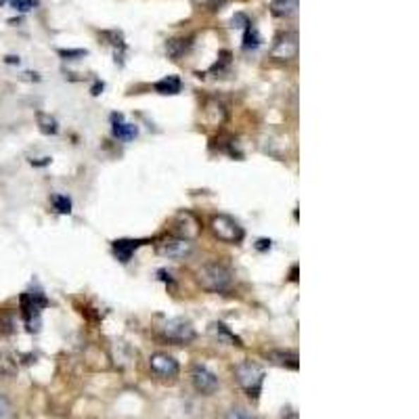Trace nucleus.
<instances>
[{
  "instance_id": "f257e3e1",
  "label": "nucleus",
  "mask_w": 419,
  "mask_h": 419,
  "mask_svg": "<svg viewBox=\"0 0 419 419\" xmlns=\"http://www.w3.org/2000/svg\"><path fill=\"white\" fill-rule=\"evenodd\" d=\"M197 283L210 294H227L233 288V271L229 264L212 260L197 271Z\"/></svg>"
},
{
  "instance_id": "f03ea898",
  "label": "nucleus",
  "mask_w": 419,
  "mask_h": 419,
  "mask_svg": "<svg viewBox=\"0 0 419 419\" xmlns=\"http://www.w3.org/2000/svg\"><path fill=\"white\" fill-rule=\"evenodd\" d=\"M235 379L252 401H258V396L262 392V384H264V369L258 362H254V360L237 362L235 365Z\"/></svg>"
},
{
  "instance_id": "7ed1b4c3",
  "label": "nucleus",
  "mask_w": 419,
  "mask_h": 419,
  "mask_svg": "<svg viewBox=\"0 0 419 419\" xmlns=\"http://www.w3.org/2000/svg\"><path fill=\"white\" fill-rule=\"evenodd\" d=\"M212 233L225 243H240L245 237V231L240 223L229 214H216L210 223Z\"/></svg>"
},
{
  "instance_id": "20e7f679",
  "label": "nucleus",
  "mask_w": 419,
  "mask_h": 419,
  "mask_svg": "<svg viewBox=\"0 0 419 419\" xmlns=\"http://www.w3.org/2000/svg\"><path fill=\"white\" fill-rule=\"evenodd\" d=\"M49 302L42 296V292H25L21 296V310H23V319L30 331H38V321H40V312Z\"/></svg>"
},
{
  "instance_id": "39448f33",
  "label": "nucleus",
  "mask_w": 419,
  "mask_h": 419,
  "mask_svg": "<svg viewBox=\"0 0 419 419\" xmlns=\"http://www.w3.org/2000/svg\"><path fill=\"white\" fill-rule=\"evenodd\" d=\"M162 336L168 340V342H175V344H191L195 340V327L191 325V321L187 319H168L162 327Z\"/></svg>"
},
{
  "instance_id": "423d86ee",
  "label": "nucleus",
  "mask_w": 419,
  "mask_h": 419,
  "mask_svg": "<svg viewBox=\"0 0 419 419\" xmlns=\"http://www.w3.org/2000/svg\"><path fill=\"white\" fill-rule=\"evenodd\" d=\"M298 34L294 30H285L277 34L273 49H271V59L275 61H292L298 57Z\"/></svg>"
},
{
  "instance_id": "0eeeda50",
  "label": "nucleus",
  "mask_w": 419,
  "mask_h": 419,
  "mask_svg": "<svg viewBox=\"0 0 419 419\" xmlns=\"http://www.w3.org/2000/svg\"><path fill=\"white\" fill-rule=\"evenodd\" d=\"M158 254L168 260H184L193 254V241L187 237H166L158 243Z\"/></svg>"
},
{
  "instance_id": "6e6552de",
  "label": "nucleus",
  "mask_w": 419,
  "mask_h": 419,
  "mask_svg": "<svg viewBox=\"0 0 419 419\" xmlns=\"http://www.w3.org/2000/svg\"><path fill=\"white\" fill-rule=\"evenodd\" d=\"M191 382H193V388H195L199 394H203V396H210V394H214V392L220 388V382H218L216 373L210 371V369L203 367V365L193 367V371H191Z\"/></svg>"
},
{
  "instance_id": "1a4fd4ad",
  "label": "nucleus",
  "mask_w": 419,
  "mask_h": 419,
  "mask_svg": "<svg viewBox=\"0 0 419 419\" xmlns=\"http://www.w3.org/2000/svg\"><path fill=\"white\" fill-rule=\"evenodd\" d=\"M149 369L160 379H175L179 375V360L166 353H155L149 357Z\"/></svg>"
},
{
  "instance_id": "9d476101",
  "label": "nucleus",
  "mask_w": 419,
  "mask_h": 419,
  "mask_svg": "<svg viewBox=\"0 0 419 419\" xmlns=\"http://www.w3.org/2000/svg\"><path fill=\"white\" fill-rule=\"evenodd\" d=\"M112 132L120 141H132L138 134V128L134 124H130V122H124L122 114H114L112 116Z\"/></svg>"
},
{
  "instance_id": "9b49d317",
  "label": "nucleus",
  "mask_w": 419,
  "mask_h": 419,
  "mask_svg": "<svg viewBox=\"0 0 419 419\" xmlns=\"http://www.w3.org/2000/svg\"><path fill=\"white\" fill-rule=\"evenodd\" d=\"M266 359L271 360L273 365H277V367L292 369V371H296L300 367L298 355L294 350H268L266 353Z\"/></svg>"
},
{
  "instance_id": "f8f14e48",
  "label": "nucleus",
  "mask_w": 419,
  "mask_h": 419,
  "mask_svg": "<svg viewBox=\"0 0 419 419\" xmlns=\"http://www.w3.org/2000/svg\"><path fill=\"white\" fill-rule=\"evenodd\" d=\"M300 0H273L271 2V13L279 19H292L298 15Z\"/></svg>"
},
{
  "instance_id": "ddd939ff",
  "label": "nucleus",
  "mask_w": 419,
  "mask_h": 419,
  "mask_svg": "<svg viewBox=\"0 0 419 419\" xmlns=\"http://www.w3.org/2000/svg\"><path fill=\"white\" fill-rule=\"evenodd\" d=\"M141 245V241H134V240H120V241H114V254L118 256V260L120 262H128L130 258H132V254H134V249Z\"/></svg>"
},
{
  "instance_id": "4468645a",
  "label": "nucleus",
  "mask_w": 419,
  "mask_h": 419,
  "mask_svg": "<svg viewBox=\"0 0 419 419\" xmlns=\"http://www.w3.org/2000/svg\"><path fill=\"white\" fill-rule=\"evenodd\" d=\"M160 95H179L180 88H182V82H180L179 76H166L162 78L160 82H155L153 86Z\"/></svg>"
},
{
  "instance_id": "2eb2a0df",
  "label": "nucleus",
  "mask_w": 419,
  "mask_h": 419,
  "mask_svg": "<svg viewBox=\"0 0 419 419\" xmlns=\"http://www.w3.org/2000/svg\"><path fill=\"white\" fill-rule=\"evenodd\" d=\"M210 331H212L218 340H223V342H229V344H233V346H243L240 338H237L225 323H212Z\"/></svg>"
},
{
  "instance_id": "dca6fc26",
  "label": "nucleus",
  "mask_w": 419,
  "mask_h": 419,
  "mask_svg": "<svg viewBox=\"0 0 419 419\" xmlns=\"http://www.w3.org/2000/svg\"><path fill=\"white\" fill-rule=\"evenodd\" d=\"M262 45V38H260V32L254 28V25H247L243 30V51H258Z\"/></svg>"
},
{
  "instance_id": "f3484780",
  "label": "nucleus",
  "mask_w": 419,
  "mask_h": 419,
  "mask_svg": "<svg viewBox=\"0 0 419 419\" xmlns=\"http://www.w3.org/2000/svg\"><path fill=\"white\" fill-rule=\"evenodd\" d=\"M189 40H182V38H175V40H168L166 42V53L172 57V59H180L184 53H187V49H189Z\"/></svg>"
},
{
  "instance_id": "a211bd4d",
  "label": "nucleus",
  "mask_w": 419,
  "mask_h": 419,
  "mask_svg": "<svg viewBox=\"0 0 419 419\" xmlns=\"http://www.w3.org/2000/svg\"><path fill=\"white\" fill-rule=\"evenodd\" d=\"M0 419H17V409L8 396L0 394Z\"/></svg>"
},
{
  "instance_id": "6ab92c4d",
  "label": "nucleus",
  "mask_w": 419,
  "mask_h": 419,
  "mask_svg": "<svg viewBox=\"0 0 419 419\" xmlns=\"http://www.w3.org/2000/svg\"><path fill=\"white\" fill-rule=\"evenodd\" d=\"M38 126L45 134H57L59 126H57V120L47 116V114H38Z\"/></svg>"
},
{
  "instance_id": "aec40b11",
  "label": "nucleus",
  "mask_w": 419,
  "mask_h": 419,
  "mask_svg": "<svg viewBox=\"0 0 419 419\" xmlns=\"http://www.w3.org/2000/svg\"><path fill=\"white\" fill-rule=\"evenodd\" d=\"M53 206L59 214H69L71 212V199L67 195H55L53 197Z\"/></svg>"
},
{
  "instance_id": "412c9836",
  "label": "nucleus",
  "mask_w": 419,
  "mask_h": 419,
  "mask_svg": "<svg viewBox=\"0 0 419 419\" xmlns=\"http://www.w3.org/2000/svg\"><path fill=\"white\" fill-rule=\"evenodd\" d=\"M11 4H13V8H15V11H19V13H28V11H32V8H36V6H38V0H11Z\"/></svg>"
},
{
  "instance_id": "4be33fe9",
  "label": "nucleus",
  "mask_w": 419,
  "mask_h": 419,
  "mask_svg": "<svg viewBox=\"0 0 419 419\" xmlns=\"http://www.w3.org/2000/svg\"><path fill=\"white\" fill-rule=\"evenodd\" d=\"M227 419H256V415L252 411H247L245 407H233L227 413Z\"/></svg>"
},
{
  "instance_id": "5701e85b",
  "label": "nucleus",
  "mask_w": 419,
  "mask_h": 419,
  "mask_svg": "<svg viewBox=\"0 0 419 419\" xmlns=\"http://www.w3.org/2000/svg\"><path fill=\"white\" fill-rule=\"evenodd\" d=\"M247 25H252V23H249V19H247L245 13H237V15L231 19V28H233V30H245Z\"/></svg>"
},
{
  "instance_id": "b1692460",
  "label": "nucleus",
  "mask_w": 419,
  "mask_h": 419,
  "mask_svg": "<svg viewBox=\"0 0 419 419\" xmlns=\"http://www.w3.org/2000/svg\"><path fill=\"white\" fill-rule=\"evenodd\" d=\"M256 247H258L260 252H264V249H271V240H260Z\"/></svg>"
},
{
  "instance_id": "393cba45",
  "label": "nucleus",
  "mask_w": 419,
  "mask_h": 419,
  "mask_svg": "<svg viewBox=\"0 0 419 419\" xmlns=\"http://www.w3.org/2000/svg\"><path fill=\"white\" fill-rule=\"evenodd\" d=\"M6 63H19V59L17 57H6Z\"/></svg>"
},
{
  "instance_id": "a878e982",
  "label": "nucleus",
  "mask_w": 419,
  "mask_h": 419,
  "mask_svg": "<svg viewBox=\"0 0 419 419\" xmlns=\"http://www.w3.org/2000/svg\"><path fill=\"white\" fill-rule=\"evenodd\" d=\"M4 2H6V0H0V6H2V4H4Z\"/></svg>"
}]
</instances>
